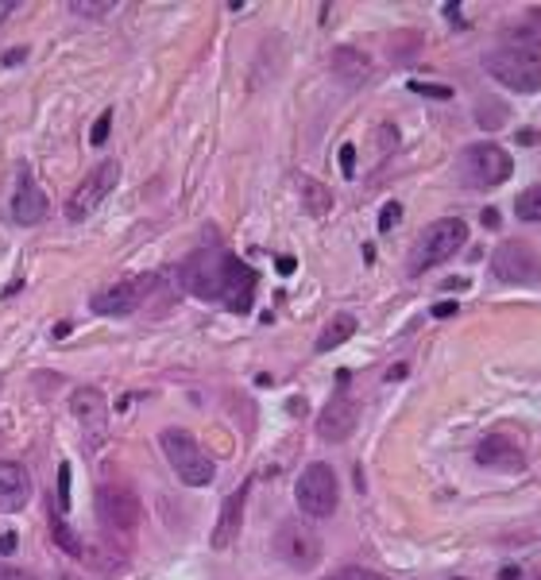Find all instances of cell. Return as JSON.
I'll return each instance as SVG.
<instances>
[{
	"label": "cell",
	"instance_id": "1",
	"mask_svg": "<svg viewBox=\"0 0 541 580\" xmlns=\"http://www.w3.org/2000/svg\"><path fill=\"white\" fill-rule=\"evenodd\" d=\"M179 283L182 290H190L194 298H205V302H225L236 314H248L251 310V294H256V271L236 260L232 252L220 248H202L194 255H186L179 267Z\"/></svg>",
	"mask_w": 541,
	"mask_h": 580
},
{
	"label": "cell",
	"instance_id": "2",
	"mask_svg": "<svg viewBox=\"0 0 541 580\" xmlns=\"http://www.w3.org/2000/svg\"><path fill=\"white\" fill-rule=\"evenodd\" d=\"M464 240H468V225L460 217H441L434 225H426L410 252V275H422L429 267L452 260L464 248Z\"/></svg>",
	"mask_w": 541,
	"mask_h": 580
},
{
	"label": "cell",
	"instance_id": "3",
	"mask_svg": "<svg viewBox=\"0 0 541 580\" xmlns=\"http://www.w3.org/2000/svg\"><path fill=\"white\" fill-rule=\"evenodd\" d=\"M511 174H514V159L499 143H472V148L460 155V182L472 189L503 186Z\"/></svg>",
	"mask_w": 541,
	"mask_h": 580
},
{
	"label": "cell",
	"instance_id": "4",
	"mask_svg": "<svg viewBox=\"0 0 541 580\" xmlns=\"http://www.w3.org/2000/svg\"><path fill=\"white\" fill-rule=\"evenodd\" d=\"M163 453H167V461L171 468L179 472L182 484H190V487H205V484H213V456H205V449L197 445L186 430H163Z\"/></svg>",
	"mask_w": 541,
	"mask_h": 580
},
{
	"label": "cell",
	"instance_id": "5",
	"mask_svg": "<svg viewBox=\"0 0 541 580\" xmlns=\"http://www.w3.org/2000/svg\"><path fill=\"white\" fill-rule=\"evenodd\" d=\"M483 70L514 93H541V54L522 51H491L483 54Z\"/></svg>",
	"mask_w": 541,
	"mask_h": 580
},
{
	"label": "cell",
	"instance_id": "6",
	"mask_svg": "<svg viewBox=\"0 0 541 580\" xmlns=\"http://www.w3.org/2000/svg\"><path fill=\"white\" fill-rule=\"evenodd\" d=\"M97 519L108 534H131L143 519V503L128 484H101L97 487Z\"/></svg>",
	"mask_w": 541,
	"mask_h": 580
},
{
	"label": "cell",
	"instance_id": "7",
	"mask_svg": "<svg viewBox=\"0 0 541 580\" xmlns=\"http://www.w3.org/2000/svg\"><path fill=\"white\" fill-rule=\"evenodd\" d=\"M274 553L282 557L290 568H314L322 561V538H317V530L309 527L302 519H286L279 522V530H274Z\"/></svg>",
	"mask_w": 541,
	"mask_h": 580
},
{
	"label": "cell",
	"instance_id": "8",
	"mask_svg": "<svg viewBox=\"0 0 541 580\" xmlns=\"http://www.w3.org/2000/svg\"><path fill=\"white\" fill-rule=\"evenodd\" d=\"M116 182H120V163H116V159L97 163L93 171L85 174L82 182H77L74 194H70V202H66V217H70V221H85L97 205L105 202L108 194H113Z\"/></svg>",
	"mask_w": 541,
	"mask_h": 580
},
{
	"label": "cell",
	"instance_id": "9",
	"mask_svg": "<svg viewBox=\"0 0 541 580\" xmlns=\"http://www.w3.org/2000/svg\"><path fill=\"white\" fill-rule=\"evenodd\" d=\"M298 507L306 511L309 519H329L337 511V472L329 464H309L302 476H298Z\"/></svg>",
	"mask_w": 541,
	"mask_h": 580
},
{
	"label": "cell",
	"instance_id": "10",
	"mask_svg": "<svg viewBox=\"0 0 541 580\" xmlns=\"http://www.w3.org/2000/svg\"><path fill=\"white\" fill-rule=\"evenodd\" d=\"M491 267L499 283H522V286L541 283V255L526 240H503L491 255Z\"/></svg>",
	"mask_w": 541,
	"mask_h": 580
},
{
	"label": "cell",
	"instance_id": "11",
	"mask_svg": "<svg viewBox=\"0 0 541 580\" xmlns=\"http://www.w3.org/2000/svg\"><path fill=\"white\" fill-rule=\"evenodd\" d=\"M159 283V275H139V278H124V283L101 290V294L93 298V314H105V318H120V314H131V310H139L147 302V294Z\"/></svg>",
	"mask_w": 541,
	"mask_h": 580
},
{
	"label": "cell",
	"instance_id": "12",
	"mask_svg": "<svg viewBox=\"0 0 541 580\" xmlns=\"http://www.w3.org/2000/svg\"><path fill=\"white\" fill-rule=\"evenodd\" d=\"M356 426H360V407H356V399H348V395H333L322 415H317V438L329 445L348 441L352 433H356Z\"/></svg>",
	"mask_w": 541,
	"mask_h": 580
},
{
	"label": "cell",
	"instance_id": "13",
	"mask_svg": "<svg viewBox=\"0 0 541 580\" xmlns=\"http://www.w3.org/2000/svg\"><path fill=\"white\" fill-rule=\"evenodd\" d=\"M70 410L74 418L85 426V438L97 449V445L105 441V430H108V410H105V395L93 391V387H82L74 399H70Z\"/></svg>",
	"mask_w": 541,
	"mask_h": 580
},
{
	"label": "cell",
	"instance_id": "14",
	"mask_svg": "<svg viewBox=\"0 0 541 580\" xmlns=\"http://www.w3.org/2000/svg\"><path fill=\"white\" fill-rule=\"evenodd\" d=\"M47 194L39 189V182L31 174L20 178L16 194H12V221L16 225H39L43 217H47Z\"/></svg>",
	"mask_w": 541,
	"mask_h": 580
},
{
	"label": "cell",
	"instance_id": "15",
	"mask_svg": "<svg viewBox=\"0 0 541 580\" xmlns=\"http://www.w3.org/2000/svg\"><path fill=\"white\" fill-rule=\"evenodd\" d=\"M244 503H248V484L244 487H236L228 499H225V507H220V519H217V527H213V550H228L232 542H236V534L240 527H244Z\"/></svg>",
	"mask_w": 541,
	"mask_h": 580
},
{
	"label": "cell",
	"instance_id": "16",
	"mask_svg": "<svg viewBox=\"0 0 541 580\" xmlns=\"http://www.w3.org/2000/svg\"><path fill=\"white\" fill-rule=\"evenodd\" d=\"M476 461H480L483 468H499V472H522V468H526L522 449H518L514 441H506L503 433H491V438L480 441Z\"/></svg>",
	"mask_w": 541,
	"mask_h": 580
},
{
	"label": "cell",
	"instance_id": "17",
	"mask_svg": "<svg viewBox=\"0 0 541 580\" xmlns=\"http://www.w3.org/2000/svg\"><path fill=\"white\" fill-rule=\"evenodd\" d=\"M31 495V476L12 461H0V507L20 511Z\"/></svg>",
	"mask_w": 541,
	"mask_h": 580
},
{
	"label": "cell",
	"instance_id": "18",
	"mask_svg": "<svg viewBox=\"0 0 541 580\" xmlns=\"http://www.w3.org/2000/svg\"><path fill=\"white\" fill-rule=\"evenodd\" d=\"M506 51H522V54H541V12H529L522 24H514L503 36Z\"/></svg>",
	"mask_w": 541,
	"mask_h": 580
},
{
	"label": "cell",
	"instance_id": "19",
	"mask_svg": "<svg viewBox=\"0 0 541 580\" xmlns=\"http://www.w3.org/2000/svg\"><path fill=\"white\" fill-rule=\"evenodd\" d=\"M333 70L345 77L348 85H356V82H363L368 77V70H371V62L363 59L360 51H352V47H340L337 54H333Z\"/></svg>",
	"mask_w": 541,
	"mask_h": 580
},
{
	"label": "cell",
	"instance_id": "20",
	"mask_svg": "<svg viewBox=\"0 0 541 580\" xmlns=\"http://www.w3.org/2000/svg\"><path fill=\"white\" fill-rule=\"evenodd\" d=\"M352 333H356V318L352 314H337L329 326L322 329V337H317V352H333V349H340Z\"/></svg>",
	"mask_w": 541,
	"mask_h": 580
},
{
	"label": "cell",
	"instance_id": "21",
	"mask_svg": "<svg viewBox=\"0 0 541 580\" xmlns=\"http://www.w3.org/2000/svg\"><path fill=\"white\" fill-rule=\"evenodd\" d=\"M51 534H54V542H59V550H66L70 557H85L82 538H77V534L70 530V522H66V519L54 515V519H51Z\"/></svg>",
	"mask_w": 541,
	"mask_h": 580
},
{
	"label": "cell",
	"instance_id": "22",
	"mask_svg": "<svg viewBox=\"0 0 541 580\" xmlns=\"http://www.w3.org/2000/svg\"><path fill=\"white\" fill-rule=\"evenodd\" d=\"M514 213H518V221H541V182L518 194Z\"/></svg>",
	"mask_w": 541,
	"mask_h": 580
},
{
	"label": "cell",
	"instance_id": "23",
	"mask_svg": "<svg viewBox=\"0 0 541 580\" xmlns=\"http://www.w3.org/2000/svg\"><path fill=\"white\" fill-rule=\"evenodd\" d=\"M70 12L82 20H101L108 12H116V4L113 0H70Z\"/></svg>",
	"mask_w": 541,
	"mask_h": 580
},
{
	"label": "cell",
	"instance_id": "24",
	"mask_svg": "<svg viewBox=\"0 0 541 580\" xmlns=\"http://www.w3.org/2000/svg\"><path fill=\"white\" fill-rule=\"evenodd\" d=\"M302 194H306V209H309V213H314V217H322L325 209L333 205V194H329V189H325L322 182H306Z\"/></svg>",
	"mask_w": 541,
	"mask_h": 580
},
{
	"label": "cell",
	"instance_id": "25",
	"mask_svg": "<svg viewBox=\"0 0 541 580\" xmlns=\"http://www.w3.org/2000/svg\"><path fill=\"white\" fill-rule=\"evenodd\" d=\"M108 132H113V113H101V117H97V125H93V132H90V143H93V148H105Z\"/></svg>",
	"mask_w": 541,
	"mask_h": 580
},
{
	"label": "cell",
	"instance_id": "26",
	"mask_svg": "<svg viewBox=\"0 0 541 580\" xmlns=\"http://www.w3.org/2000/svg\"><path fill=\"white\" fill-rule=\"evenodd\" d=\"M399 221H402V205L399 202H386L383 213H379V232H391Z\"/></svg>",
	"mask_w": 541,
	"mask_h": 580
},
{
	"label": "cell",
	"instance_id": "27",
	"mask_svg": "<svg viewBox=\"0 0 541 580\" xmlns=\"http://www.w3.org/2000/svg\"><path fill=\"white\" fill-rule=\"evenodd\" d=\"M414 93H422V97H441V101H449L452 97V89L449 85H434V82H410Z\"/></svg>",
	"mask_w": 541,
	"mask_h": 580
},
{
	"label": "cell",
	"instance_id": "28",
	"mask_svg": "<svg viewBox=\"0 0 541 580\" xmlns=\"http://www.w3.org/2000/svg\"><path fill=\"white\" fill-rule=\"evenodd\" d=\"M59 507H62V515L70 511V464L59 468Z\"/></svg>",
	"mask_w": 541,
	"mask_h": 580
},
{
	"label": "cell",
	"instance_id": "29",
	"mask_svg": "<svg viewBox=\"0 0 541 580\" xmlns=\"http://www.w3.org/2000/svg\"><path fill=\"white\" fill-rule=\"evenodd\" d=\"M483 113H488V117H480V125H483V128H499L503 120H506V109L491 105V101H483Z\"/></svg>",
	"mask_w": 541,
	"mask_h": 580
},
{
	"label": "cell",
	"instance_id": "30",
	"mask_svg": "<svg viewBox=\"0 0 541 580\" xmlns=\"http://www.w3.org/2000/svg\"><path fill=\"white\" fill-rule=\"evenodd\" d=\"M333 580H383L379 573H371V568H360V565H348V568H340V573Z\"/></svg>",
	"mask_w": 541,
	"mask_h": 580
},
{
	"label": "cell",
	"instance_id": "31",
	"mask_svg": "<svg viewBox=\"0 0 541 580\" xmlns=\"http://www.w3.org/2000/svg\"><path fill=\"white\" fill-rule=\"evenodd\" d=\"M340 171H345L348 178H352V171H356V148H352V143L340 148Z\"/></svg>",
	"mask_w": 541,
	"mask_h": 580
},
{
	"label": "cell",
	"instance_id": "32",
	"mask_svg": "<svg viewBox=\"0 0 541 580\" xmlns=\"http://www.w3.org/2000/svg\"><path fill=\"white\" fill-rule=\"evenodd\" d=\"M0 580H36V576L24 573V568H16V565H4V561H0Z\"/></svg>",
	"mask_w": 541,
	"mask_h": 580
},
{
	"label": "cell",
	"instance_id": "33",
	"mask_svg": "<svg viewBox=\"0 0 541 580\" xmlns=\"http://www.w3.org/2000/svg\"><path fill=\"white\" fill-rule=\"evenodd\" d=\"M12 553H16V534L4 530L0 534V557H12Z\"/></svg>",
	"mask_w": 541,
	"mask_h": 580
},
{
	"label": "cell",
	"instance_id": "34",
	"mask_svg": "<svg viewBox=\"0 0 541 580\" xmlns=\"http://www.w3.org/2000/svg\"><path fill=\"white\" fill-rule=\"evenodd\" d=\"M274 267H279V275H294L298 260H294V255H279V260H274Z\"/></svg>",
	"mask_w": 541,
	"mask_h": 580
},
{
	"label": "cell",
	"instance_id": "35",
	"mask_svg": "<svg viewBox=\"0 0 541 580\" xmlns=\"http://www.w3.org/2000/svg\"><path fill=\"white\" fill-rule=\"evenodd\" d=\"M445 16H449L457 28H468V24H464V8H460V4H445Z\"/></svg>",
	"mask_w": 541,
	"mask_h": 580
},
{
	"label": "cell",
	"instance_id": "36",
	"mask_svg": "<svg viewBox=\"0 0 541 580\" xmlns=\"http://www.w3.org/2000/svg\"><path fill=\"white\" fill-rule=\"evenodd\" d=\"M449 314H457V302H437L434 306V318H449Z\"/></svg>",
	"mask_w": 541,
	"mask_h": 580
},
{
	"label": "cell",
	"instance_id": "37",
	"mask_svg": "<svg viewBox=\"0 0 541 580\" xmlns=\"http://www.w3.org/2000/svg\"><path fill=\"white\" fill-rule=\"evenodd\" d=\"M526 573H522V568H518V565H511V568H503V573H499V580H522Z\"/></svg>",
	"mask_w": 541,
	"mask_h": 580
},
{
	"label": "cell",
	"instance_id": "38",
	"mask_svg": "<svg viewBox=\"0 0 541 580\" xmlns=\"http://www.w3.org/2000/svg\"><path fill=\"white\" fill-rule=\"evenodd\" d=\"M24 54H28L24 47H16V51H8V54H4V62H8V66H16V62H24Z\"/></svg>",
	"mask_w": 541,
	"mask_h": 580
},
{
	"label": "cell",
	"instance_id": "39",
	"mask_svg": "<svg viewBox=\"0 0 541 580\" xmlns=\"http://www.w3.org/2000/svg\"><path fill=\"white\" fill-rule=\"evenodd\" d=\"M16 8V0H0V24H4V16Z\"/></svg>",
	"mask_w": 541,
	"mask_h": 580
},
{
	"label": "cell",
	"instance_id": "40",
	"mask_svg": "<svg viewBox=\"0 0 541 580\" xmlns=\"http://www.w3.org/2000/svg\"><path fill=\"white\" fill-rule=\"evenodd\" d=\"M483 225L495 229V225H499V213H495V209H488V213H483Z\"/></svg>",
	"mask_w": 541,
	"mask_h": 580
},
{
	"label": "cell",
	"instance_id": "41",
	"mask_svg": "<svg viewBox=\"0 0 541 580\" xmlns=\"http://www.w3.org/2000/svg\"><path fill=\"white\" fill-rule=\"evenodd\" d=\"M402 375H406V364H394L391 372H386V379H402Z\"/></svg>",
	"mask_w": 541,
	"mask_h": 580
},
{
	"label": "cell",
	"instance_id": "42",
	"mask_svg": "<svg viewBox=\"0 0 541 580\" xmlns=\"http://www.w3.org/2000/svg\"><path fill=\"white\" fill-rule=\"evenodd\" d=\"M59 580H82V576H74V573H62Z\"/></svg>",
	"mask_w": 541,
	"mask_h": 580
},
{
	"label": "cell",
	"instance_id": "43",
	"mask_svg": "<svg viewBox=\"0 0 541 580\" xmlns=\"http://www.w3.org/2000/svg\"><path fill=\"white\" fill-rule=\"evenodd\" d=\"M457 580H464V576H457Z\"/></svg>",
	"mask_w": 541,
	"mask_h": 580
}]
</instances>
